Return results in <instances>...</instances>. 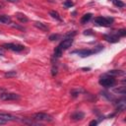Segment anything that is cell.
<instances>
[{
	"mask_svg": "<svg viewBox=\"0 0 126 126\" xmlns=\"http://www.w3.org/2000/svg\"><path fill=\"white\" fill-rule=\"evenodd\" d=\"M99 85H101L102 87H105V88H110V87H113L116 83V80L114 79L113 76H110V75H104L102 76L99 81H98Z\"/></svg>",
	"mask_w": 126,
	"mask_h": 126,
	"instance_id": "1",
	"label": "cell"
},
{
	"mask_svg": "<svg viewBox=\"0 0 126 126\" xmlns=\"http://www.w3.org/2000/svg\"><path fill=\"white\" fill-rule=\"evenodd\" d=\"M100 50H102V46L98 45L96 47H94V49H82V50H74L72 53H77L78 55L82 56V57H86V56H90L94 53H97Z\"/></svg>",
	"mask_w": 126,
	"mask_h": 126,
	"instance_id": "2",
	"label": "cell"
},
{
	"mask_svg": "<svg viewBox=\"0 0 126 126\" xmlns=\"http://www.w3.org/2000/svg\"><path fill=\"white\" fill-rule=\"evenodd\" d=\"M113 22H114L113 18H110V17H107V18L97 17L94 19V23L97 26H102V27H110Z\"/></svg>",
	"mask_w": 126,
	"mask_h": 126,
	"instance_id": "3",
	"label": "cell"
},
{
	"mask_svg": "<svg viewBox=\"0 0 126 126\" xmlns=\"http://www.w3.org/2000/svg\"><path fill=\"white\" fill-rule=\"evenodd\" d=\"M3 48L8 49V50H12V51H16V52H20L23 51L25 49V46L22 44H16V43H4L2 45Z\"/></svg>",
	"mask_w": 126,
	"mask_h": 126,
	"instance_id": "4",
	"label": "cell"
},
{
	"mask_svg": "<svg viewBox=\"0 0 126 126\" xmlns=\"http://www.w3.org/2000/svg\"><path fill=\"white\" fill-rule=\"evenodd\" d=\"M20 95L14 93H2L0 94V99L2 100H16L19 99Z\"/></svg>",
	"mask_w": 126,
	"mask_h": 126,
	"instance_id": "5",
	"label": "cell"
},
{
	"mask_svg": "<svg viewBox=\"0 0 126 126\" xmlns=\"http://www.w3.org/2000/svg\"><path fill=\"white\" fill-rule=\"evenodd\" d=\"M33 119L38 120V121H51L52 120V117L50 115L46 114V113L38 112V113L33 114Z\"/></svg>",
	"mask_w": 126,
	"mask_h": 126,
	"instance_id": "6",
	"label": "cell"
},
{
	"mask_svg": "<svg viewBox=\"0 0 126 126\" xmlns=\"http://www.w3.org/2000/svg\"><path fill=\"white\" fill-rule=\"evenodd\" d=\"M72 44H73V38H72V37H68V38L64 39V40H63V41H62V42H61L57 47L63 51V50H65V49L69 48Z\"/></svg>",
	"mask_w": 126,
	"mask_h": 126,
	"instance_id": "7",
	"label": "cell"
},
{
	"mask_svg": "<svg viewBox=\"0 0 126 126\" xmlns=\"http://www.w3.org/2000/svg\"><path fill=\"white\" fill-rule=\"evenodd\" d=\"M0 118L6 120V121H15V120H18V117H15L11 114H8V113H1L0 112Z\"/></svg>",
	"mask_w": 126,
	"mask_h": 126,
	"instance_id": "8",
	"label": "cell"
},
{
	"mask_svg": "<svg viewBox=\"0 0 126 126\" xmlns=\"http://www.w3.org/2000/svg\"><path fill=\"white\" fill-rule=\"evenodd\" d=\"M104 38H105V40H107L108 42H112V43L117 42V41L119 40V37H118L116 34H105V35H104Z\"/></svg>",
	"mask_w": 126,
	"mask_h": 126,
	"instance_id": "9",
	"label": "cell"
},
{
	"mask_svg": "<svg viewBox=\"0 0 126 126\" xmlns=\"http://www.w3.org/2000/svg\"><path fill=\"white\" fill-rule=\"evenodd\" d=\"M15 16H16V18H17L21 23H27V22L29 21L28 17H27L24 13H20V12H18V13L15 14Z\"/></svg>",
	"mask_w": 126,
	"mask_h": 126,
	"instance_id": "10",
	"label": "cell"
},
{
	"mask_svg": "<svg viewBox=\"0 0 126 126\" xmlns=\"http://www.w3.org/2000/svg\"><path fill=\"white\" fill-rule=\"evenodd\" d=\"M84 113L83 112H81V111H77V112H75V113H73L72 115H71V118L73 119V120H75V121H78V120H82L83 118H84Z\"/></svg>",
	"mask_w": 126,
	"mask_h": 126,
	"instance_id": "11",
	"label": "cell"
},
{
	"mask_svg": "<svg viewBox=\"0 0 126 126\" xmlns=\"http://www.w3.org/2000/svg\"><path fill=\"white\" fill-rule=\"evenodd\" d=\"M0 24H11V17L8 15H0Z\"/></svg>",
	"mask_w": 126,
	"mask_h": 126,
	"instance_id": "12",
	"label": "cell"
},
{
	"mask_svg": "<svg viewBox=\"0 0 126 126\" xmlns=\"http://www.w3.org/2000/svg\"><path fill=\"white\" fill-rule=\"evenodd\" d=\"M34 27L37 28V29H39V30H41V31H43V32H47L48 31V27L45 24L40 23V22H35L34 23Z\"/></svg>",
	"mask_w": 126,
	"mask_h": 126,
	"instance_id": "13",
	"label": "cell"
},
{
	"mask_svg": "<svg viewBox=\"0 0 126 126\" xmlns=\"http://www.w3.org/2000/svg\"><path fill=\"white\" fill-rule=\"evenodd\" d=\"M92 14L91 13H88V14H85L83 17H82V19H81V23L82 24H86L87 22H89L90 20H91V18H92Z\"/></svg>",
	"mask_w": 126,
	"mask_h": 126,
	"instance_id": "14",
	"label": "cell"
},
{
	"mask_svg": "<svg viewBox=\"0 0 126 126\" xmlns=\"http://www.w3.org/2000/svg\"><path fill=\"white\" fill-rule=\"evenodd\" d=\"M49 15H50L53 19H55V20H57V21H61V20H62L61 17H60V15H59V13L56 12V11H50V12H49Z\"/></svg>",
	"mask_w": 126,
	"mask_h": 126,
	"instance_id": "15",
	"label": "cell"
},
{
	"mask_svg": "<svg viewBox=\"0 0 126 126\" xmlns=\"http://www.w3.org/2000/svg\"><path fill=\"white\" fill-rule=\"evenodd\" d=\"M62 50L61 49H59L58 47H56L55 49H54V53H53V58H55V59H58V58H60L61 57V55H62Z\"/></svg>",
	"mask_w": 126,
	"mask_h": 126,
	"instance_id": "16",
	"label": "cell"
},
{
	"mask_svg": "<svg viewBox=\"0 0 126 126\" xmlns=\"http://www.w3.org/2000/svg\"><path fill=\"white\" fill-rule=\"evenodd\" d=\"M123 74H124V72L121 70H112L107 73V75H110V76H119V75H123Z\"/></svg>",
	"mask_w": 126,
	"mask_h": 126,
	"instance_id": "17",
	"label": "cell"
},
{
	"mask_svg": "<svg viewBox=\"0 0 126 126\" xmlns=\"http://www.w3.org/2000/svg\"><path fill=\"white\" fill-rule=\"evenodd\" d=\"M4 76L6 78H13V77H16L17 76V72L16 71H9V72L5 73Z\"/></svg>",
	"mask_w": 126,
	"mask_h": 126,
	"instance_id": "18",
	"label": "cell"
},
{
	"mask_svg": "<svg viewBox=\"0 0 126 126\" xmlns=\"http://www.w3.org/2000/svg\"><path fill=\"white\" fill-rule=\"evenodd\" d=\"M63 6H64L65 8H71L72 6H74V3H73L71 0H65V1L63 2Z\"/></svg>",
	"mask_w": 126,
	"mask_h": 126,
	"instance_id": "19",
	"label": "cell"
},
{
	"mask_svg": "<svg viewBox=\"0 0 126 126\" xmlns=\"http://www.w3.org/2000/svg\"><path fill=\"white\" fill-rule=\"evenodd\" d=\"M115 34H116L118 37H119V36H125V34H126V31H125L124 29H121V30L117 31Z\"/></svg>",
	"mask_w": 126,
	"mask_h": 126,
	"instance_id": "20",
	"label": "cell"
},
{
	"mask_svg": "<svg viewBox=\"0 0 126 126\" xmlns=\"http://www.w3.org/2000/svg\"><path fill=\"white\" fill-rule=\"evenodd\" d=\"M114 92L121 94H125V87H120L118 89H114Z\"/></svg>",
	"mask_w": 126,
	"mask_h": 126,
	"instance_id": "21",
	"label": "cell"
},
{
	"mask_svg": "<svg viewBox=\"0 0 126 126\" xmlns=\"http://www.w3.org/2000/svg\"><path fill=\"white\" fill-rule=\"evenodd\" d=\"M112 2H113V4L115 5V6H117V7H124V3L122 2V1H120V0H112Z\"/></svg>",
	"mask_w": 126,
	"mask_h": 126,
	"instance_id": "22",
	"label": "cell"
},
{
	"mask_svg": "<svg viewBox=\"0 0 126 126\" xmlns=\"http://www.w3.org/2000/svg\"><path fill=\"white\" fill-rule=\"evenodd\" d=\"M58 38H59V34H51V35L49 36V40H51V41L57 40Z\"/></svg>",
	"mask_w": 126,
	"mask_h": 126,
	"instance_id": "23",
	"label": "cell"
},
{
	"mask_svg": "<svg viewBox=\"0 0 126 126\" xmlns=\"http://www.w3.org/2000/svg\"><path fill=\"white\" fill-rule=\"evenodd\" d=\"M84 34H85V35H93L94 32H93L92 30H87V31L84 32Z\"/></svg>",
	"mask_w": 126,
	"mask_h": 126,
	"instance_id": "24",
	"label": "cell"
},
{
	"mask_svg": "<svg viewBox=\"0 0 126 126\" xmlns=\"http://www.w3.org/2000/svg\"><path fill=\"white\" fill-rule=\"evenodd\" d=\"M79 94H80V91H79V90H77V91H72V92H71V94H72L74 97L77 96Z\"/></svg>",
	"mask_w": 126,
	"mask_h": 126,
	"instance_id": "25",
	"label": "cell"
},
{
	"mask_svg": "<svg viewBox=\"0 0 126 126\" xmlns=\"http://www.w3.org/2000/svg\"><path fill=\"white\" fill-rule=\"evenodd\" d=\"M76 32H68L67 34H66V36H70V37H72V36H74V35H76Z\"/></svg>",
	"mask_w": 126,
	"mask_h": 126,
	"instance_id": "26",
	"label": "cell"
},
{
	"mask_svg": "<svg viewBox=\"0 0 126 126\" xmlns=\"http://www.w3.org/2000/svg\"><path fill=\"white\" fill-rule=\"evenodd\" d=\"M57 74V68L56 67H53L52 68V76H55Z\"/></svg>",
	"mask_w": 126,
	"mask_h": 126,
	"instance_id": "27",
	"label": "cell"
},
{
	"mask_svg": "<svg viewBox=\"0 0 126 126\" xmlns=\"http://www.w3.org/2000/svg\"><path fill=\"white\" fill-rule=\"evenodd\" d=\"M97 124V121L96 120H92L91 122H90V125L91 126H93V125H96Z\"/></svg>",
	"mask_w": 126,
	"mask_h": 126,
	"instance_id": "28",
	"label": "cell"
},
{
	"mask_svg": "<svg viewBox=\"0 0 126 126\" xmlns=\"http://www.w3.org/2000/svg\"><path fill=\"white\" fill-rule=\"evenodd\" d=\"M12 27H14V28H17V29H20V30H24V28H22V27H20V26H18V25H12Z\"/></svg>",
	"mask_w": 126,
	"mask_h": 126,
	"instance_id": "29",
	"label": "cell"
},
{
	"mask_svg": "<svg viewBox=\"0 0 126 126\" xmlns=\"http://www.w3.org/2000/svg\"><path fill=\"white\" fill-rule=\"evenodd\" d=\"M8 121H6V120H4V119H2V118H0V124H6Z\"/></svg>",
	"mask_w": 126,
	"mask_h": 126,
	"instance_id": "30",
	"label": "cell"
},
{
	"mask_svg": "<svg viewBox=\"0 0 126 126\" xmlns=\"http://www.w3.org/2000/svg\"><path fill=\"white\" fill-rule=\"evenodd\" d=\"M0 55H4V48L0 47Z\"/></svg>",
	"mask_w": 126,
	"mask_h": 126,
	"instance_id": "31",
	"label": "cell"
},
{
	"mask_svg": "<svg viewBox=\"0 0 126 126\" xmlns=\"http://www.w3.org/2000/svg\"><path fill=\"white\" fill-rule=\"evenodd\" d=\"M8 2H11V3H17L19 2V0H7Z\"/></svg>",
	"mask_w": 126,
	"mask_h": 126,
	"instance_id": "32",
	"label": "cell"
},
{
	"mask_svg": "<svg viewBox=\"0 0 126 126\" xmlns=\"http://www.w3.org/2000/svg\"><path fill=\"white\" fill-rule=\"evenodd\" d=\"M90 69H91V68H83L82 70H83V71H89Z\"/></svg>",
	"mask_w": 126,
	"mask_h": 126,
	"instance_id": "33",
	"label": "cell"
},
{
	"mask_svg": "<svg viewBox=\"0 0 126 126\" xmlns=\"http://www.w3.org/2000/svg\"><path fill=\"white\" fill-rule=\"evenodd\" d=\"M2 7H3V5H2V4H0V10L2 9Z\"/></svg>",
	"mask_w": 126,
	"mask_h": 126,
	"instance_id": "34",
	"label": "cell"
}]
</instances>
